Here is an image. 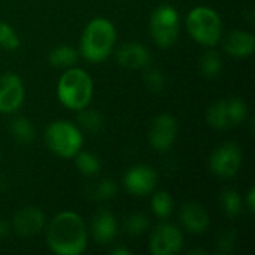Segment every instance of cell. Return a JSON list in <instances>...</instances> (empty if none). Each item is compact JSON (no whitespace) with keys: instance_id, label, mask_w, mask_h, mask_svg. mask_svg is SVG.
I'll return each mask as SVG.
<instances>
[{"instance_id":"2","label":"cell","mask_w":255,"mask_h":255,"mask_svg":"<svg viewBox=\"0 0 255 255\" xmlns=\"http://www.w3.org/2000/svg\"><path fill=\"white\" fill-rule=\"evenodd\" d=\"M115 42V25L106 18H94L87 24L82 33L81 54L90 63H102L112 54Z\"/></svg>"},{"instance_id":"5","label":"cell","mask_w":255,"mask_h":255,"mask_svg":"<svg viewBox=\"0 0 255 255\" xmlns=\"http://www.w3.org/2000/svg\"><path fill=\"white\" fill-rule=\"evenodd\" d=\"M45 142L55 155L73 158L82 148L84 136L76 124L66 120H57L46 127Z\"/></svg>"},{"instance_id":"31","label":"cell","mask_w":255,"mask_h":255,"mask_svg":"<svg viewBox=\"0 0 255 255\" xmlns=\"http://www.w3.org/2000/svg\"><path fill=\"white\" fill-rule=\"evenodd\" d=\"M247 206L251 212H254L255 209V188L251 187L250 191L247 193Z\"/></svg>"},{"instance_id":"30","label":"cell","mask_w":255,"mask_h":255,"mask_svg":"<svg viewBox=\"0 0 255 255\" xmlns=\"http://www.w3.org/2000/svg\"><path fill=\"white\" fill-rule=\"evenodd\" d=\"M235 244H236V236H235L233 232H229V233H226V235H223V236L220 238V241H218V248H220L221 251H224V253H229V251L233 250Z\"/></svg>"},{"instance_id":"11","label":"cell","mask_w":255,"mask_h":255,"mask_svg":"<svg viewBox=\"0 0 255 255\" xmlns=\"http://www.w3.org/2000/svg\"><path fill=\"white\" fill-rule=\"evenodd\" d=\"M157 182H158L157 170L145 164L133 166L124 175V185L127 191L134 196H146L152 193Z\"/></svg>"},{"instance_id":"19","label":"cell","mask_w":255,"mask_h":255,"mask_svg":"<svg viewBox=\"0 0 255 255\" xmlns=\"http://www.w3.org/2000/svg\"><path fill=\"white\" fill-rule=\"evenodd\" d=\"M10 134L19 143H30L33 142L36 131L33 123L25 117H16L10 123Z\"/></svg>"},{"instance_id":"32","label":"cell","mask_w":255,"mask_h":255,"mask_svg":"<svg viewBox=\"0 0 255 255\" xmlns=\"http://www.w3.org/2000/svg\"><path fill=\"white\" fill-rule=\"evenodd\" d=\"M111 254L114 255H130L131 253L127 250V248H123V247H120V248H114L112 251H111Z\"/></svg>"},{"instance_id":"3","label":"cell","mask_w":255,"mask_h":255,"mask_svg":"<svg viewBox=\"0 0 255 255\" xmlns=\"http://www.w3.org/2000/svg\"><path fill=\"white\" fill-rule=\"evenodd\" d=\"M93 79L79 67H69L64 70L57 84V97L63 106L72 111L87 108L93 99Z\"/></svg>"},{"instance_id":"25","label":"cell","mask_w":255,"mask_h":255,"mask_svg":"<svg viewBox=\"0 0 255 255\" xmlns=\"http://www.w3.org/2000/svg\"><path fill=\"white\" fill-rule=\"evenodd\" d=\"M148 227H149V218L140 212L130 214L124 221V230L130 236H140L148 230Z\"/></svg>"},{"instance_id":"16","label":"cell","mask_w":255,"mask_h":255,"mask_svg":"<svg viewBox=\"0 0 255 255\" xmlns=\"http://www.w3.org/2000/svg\"><path fill=\"white\" fill-rule=\"evenodd\" d=\"M254 46V34L245 30H233L224 40V49L236 58H247L253 55Z\"/></svg>"},{"instance_id":"33","label":"cell","mask_w":255,"mask_h":255,"mask_svg":"<svg viewBox=\"0 0 255 255\" xmlns=\"http://www.w3.org/2000/svg\"><path fill=\"white\" fill-rule=\"evenodd\" d=\"M7 232H9V224H7V223H4L3 220H0V238L6 236V235H7Z\"/></svg>"},{"instance_id":"29","label":"cell","mask_w":255,"mask_h":255,"mask_svg":"<svg viewBox=\"0 0 255 255\" xmlns=\"http://www.w3.org/2000/svg\"><path fill=\"white\" fill-rule=\"evenodd\" d=\"M117 184L111 179H102L100 182H97V185L93 190V196L97 200H109L112 197L117 196Z\"/></svg>"},{"instance_id":"24","label":"cell","mask_w":255,"mask_h":255,"mask_svg":"<svg viewBox=\"0 0 255 255\" xmlns=\"http://www.w3.org/2000/svg\"><path fill=\"white\" fill-rule=\"evenodd\" d=\"M221 206L229 218H235L242 212V197L238 191L229 188L221 194Z\"/></svg>"},{"instance_id":"23","label":"cell","mask_w":255,"mask_h":255,"mask_svg":"<svg viewBox=\"0 0 255 255\" xmlns=\"http://www.w3.org/2000/svg\"><path fill=\"white\" fill-rule=\"evenodd\" d=\"M151 209L158 218H169L173 211V199L167 191H157L151 200Z\"/></svg>"},{"instance_id":"4","label":"cell","mask_w":255,"mask_h":255,"mask_svg":"<svg viewBox=\"0 0 255 255\" xmlns=\"http://www.w3.org/2000/svg\"><path fill=\"white\" fill-rule=\"evenodd\" d=\"M190 36L200 45L212 48L218 45L223 34V22L220 15L206 6L191 9L185 19Z\"/></svg>"},{"instance_id":"21","label":"cell","mask_w":255,"mask_h":255,"mask_svg":"<svg viewBox=\"0 0 255 255\" xmlns=\"http://www.w3.org/2000/svg\"><path fill=\"white\" fill-rule=\"evenodd\" d=\"M78 112H79L78 114V123H79L81 128H84L88 133H97V131L102 130L103 117L97 111L88 109V106H87V108H84V109H81Z\"/></svg>"},{"instance_id":"10","label":"cell","mask_w":255,"mask_h":255,"mask_svg":"<svg viewBox=\"0 0 255 255\" xmlns=\"http://www.w3.org/2000/svg\"><path fill=\"white\" fill-rule=\"evenodd\" d=\"M25 97L24 84L15 73L0 76V114L16 112Z\"/></svg>"},{"instance_id":"26","label":"cell","mask_w":255,"mask_h":255,"mask_svg":"<svg viewBox=\"0 0 255 255\" xmlns=\"http://www.w3.org/2000/svg\"><path fill=\"white\" fill-rule=\"evenodd\" d=\"M227 108H229V115L230 121L233 126H238L244 123L248 117V106L241 97H232L227 99Z\"/></svg>"},{"instance_id":"28","label":"cell","mask_w":255,"mask_h":255,"mask_svg":"<svg viewBox=\"0 0 255 255\" xmlns=\"http://www.w3.org/2000/svg\"><path fill=\"white\" fill-rule=\"evenodd\" d=\"M19 37L12 25L7 22H0V46L7 51H13L19 48Z\"/></svg>"},{"instance_id":"8","label":"cell","mask_w":255,"mask_h":255,"mask_svg":"<svg viewBox=\"0 0 255 255\" xmlns=\"http://www.w3.org/2000/svg\"><path fill=\"white\" fill-rule=\"evenodd\" d=\"M184 245V235L179 227L164 223L151 235L149 250L154 255H175Z\"/></svg>"},{"instance_id":"20","label":"cell","mask_w":255,"mask_h":255,"mask_svg":"<svg viewBox=\"0 0 255 255\" xmlns=\"http://www.w3.org/2000/svg\"><path fill=\"white\" fill-rule=\"evenodd\" d=\"M73 158H75V164H76L78 170L84 176H96L102 169L100 158L93 152H87V151L81 152L79 151Z\"/></svg>"},{"instance_id":"12","label":"cell","mask_w":255,"mask_h":255,"mask_svg":"<svg viewBox=\"0 0 255 255\" xmlns=\"http://www.w3.org/2000/svg\"><path fill=\"white\" fill-rule=\"evenodd\" d=\"M45 223V214L40 209L36 206H24L13 215L12 227L18 235L31 238L43 230Z\"/></svg>"},{"instance_id":"9","label":"cell","mask_w":255,"mask_h":255,"mask_svg":"<svg viewBox=\"0 0 255 255\" xmlns=\"http://www.w3.org/2000/svg\"><path fill=\"white\" fill-rule=\"evenodd\" d=\"M178 136V121L169 114H161L154 118L149 128V143L158 152H167L175 145Z\"/></svg>"},{"instance_id":"17","label":"cell","mask_w":255,"mask_h":255,"mask_svg":"<svg viewBox=\"0 0 255 255\" xmlns=\"http://www.w3.org/2000/svg\"><path fill=\"white\" fill-rule=\"evenodd\" d=\"M206 118H208L209 126L217 128V130H227V128L233 127V124L230 121V115H229L227 99H221V100L215 102L208 109Z\"/></svg>"},{"instance_id":"7","label":"cell","mask_w":255,"mask_h":255,"mask_svg":"<svg viewBox=\"0 0 255 255\" xmlns=\"http://www.w3.org/2000/svg\"><path fill=\"white\" fill-rule=\"evenodd\" d=\"M209 166L215 176L223 179L233 178L242 166L241 148L233 142L218 146L209 158Z\"/></svg>"},{"instance_id":"6","label":"cell","mask_w":255,"mask_h":255,"mask_svg":"<svg viewBox=\"0 0 255 255\" xmlns=\"http://www.w3.org/2000/svg\"><path fill=\"white\" fill-rule=\"evenodd\" d=\"M149 31L158 46L170 48L175 45L181 31V19L176 9L167 4L157 7L149 19Z\"/></svg>"},{"instance_id":"18","label":"cell","mask_w":255,"mask_h":255,"mask_svg":"<svg viewBox=\"0 0 255 255\" xmlns=\"http://www.w3.org/2000/svg\"><path fill=\"white\" fill-rule=\"evenodd\" d=\"M78 58H79L78 51L70 45H60L54 48L48 55V60L54 67H63V69H69L75 66Z\"/></svg>"},{"instance_id":"14","label":"cell","mask_w":255,"mask_h":255,"mask_svg":"<svg viewBox=\"0 0 255 255\" xmlns=\"http://www.w3.org/2000/svg\"><path fill=\"white\" fill-rule=\"evenodd\" d=\"M179 220H181V224L184 226V229L194 235H202L209 227V215H208L206 209L196 202L185 203L181 208Z\"/></svg>"},{"instance_id":"27","label":"cell","mask_w":255,"mask_h":255,"mask_svg":"<svg viewBox=\"0 0 255 255\" xmlns=\"http://www.w3.org/2000/svg\"><path fill=\"white\" fill-rule=\"evenodd\" d=\"M143 82L145 85L151 90V91H161L166 85V76L164 73L157 69V67H149L146 66L145 67V73H143Z\"/></svg>"},{"instance_id":"15","label":"cell","mask_w":255,"mask_h":255,"mask_svg":"<svg viewBox=\"0 0 255 255\" xmlns=\"http://www.w3.org/2000/svg\"><path fill=\"white\" fill-rule=\"evenodd\" d=\"M118 233V223L112 212L106 209H99L91 221V235L94 241L100 245L111 244Z\"/></svg>"},{"instance_id":"13","label":"cell","mask_w":255,"mask_h":255,"mask_svg":"<svg viewBox=\"0 0 255 255\" xmlns=\"http://www.w3.org/2000/svg\"><path fill=\"white\" fill-rule=\"evenodd\" d=\"M117 61L127 69H145L151 63V51L142 43H124L117 51Z\"/></svg>"},{"instance_id":"22","label":"cell","mask_w":255,"mask_h":255,"mask_svg":"<svg viewBox=\"0 0 255 255\" xmlns=\"http://www.w3.org/2000/svg\"><path fill=\"white\" fill-rule=\"evenodd\" d=\"M200 70L206 78L218 76L221 73V70H223V58H221V55L214 49L206 51L200 58Z\"/></svg>"},{"instance_id":"1","label":"cell","mask_w":255,"mask_h":255,"mask_svg":"<svg viewBox=\"0 0 255 255\" xmlns=\"http://www.w3.org/2000/svg\"><path fill=\"white\" fill-rule=\"evenodd\" d=\"M88 232L82 217L73 211L57 214L46 230V244L58 255H79L87 248Z\"/></svg>"}]
</instances>
